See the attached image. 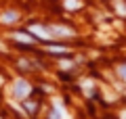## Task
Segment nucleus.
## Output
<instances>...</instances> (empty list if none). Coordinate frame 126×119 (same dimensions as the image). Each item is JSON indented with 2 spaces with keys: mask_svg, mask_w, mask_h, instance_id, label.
Returning a JSON list of instances; mask_svg holds the SVG:
<instances>
[{
  "mask_svg": "<svg viewBox=\"0 0 126 119\" xmlns=\"http://www.w3.org/2000/svg\"><path fill=\"white\" fill-rule=\"evenodd\" d=\"M13 94H15V98H19V100H25V98L32 94V86L27 84L25 79H15V84H13Z\"/></svg>",
  "mask_w": 126,
  "mask_h": 119,
  "instance_id": "1",
  "label": "nucleus"
},
{
  "mask_svg": "<svg viewBox=\"0 0 126 119\" xmlns=\"http://www.w3.org/2000/svg\"><path fill=\"white\" fill-rule=\"evenodd\" d=\"M48 31H50L53 38H72L74 36V29L72 27H65V25H50Z\"/></svg>",
  "mask_w": 126,
  "mask_h": 119,
  "instance_id": "2",
  "label": "nucleus"
},
{
  "mask_svg": "<svg viewBox=\"0 0 126 119\" xmlns=\"http://www.w3.org/2000/svg\"><path fill=\"white\" fill-rule=\"evenodd\" d=\"M30 31L34 36H38L40 40H50V38H53L50 31H48V27H42V25H30Z\"/></svg>",
  "mask_w": 126,
  "mask_h": 119,
  "instance_id": "3",
  "label": "nucleus"
},
{
  "mask_svg": "<svg viewBox=\"0 0 126 119\" xmlns=\"http://www.w3.org/2000/svg\"><path fill=\"white\" fill-rule=\"evenodd\" d=\"M0 21H2V23H15V21H19V15H17V11H6V13H2Z\"/></svg>",
  "mask_w": 126,
  "mask_h": 119,
  "instance_id": "4",
  "label": "nucleus"
},
{
  "mask_svg": "<svg viewBox=\"0 0 126 119\" xmlns=\"http://www.w3.org/2000/svg\"><path fill=\"white\" fill-rule=\"evenodd\" d=\"M13 38L17 40V42H25V44H32V42H34V38L27 36V34H13Z\"/></svg>",
  "mask_w": 126,
  "mask_h": 119,
  "instance_id": "5",
  "label": "nucleus"
},
{
  "mask_svg": "<svg viewBox=\"0 0 126 119\" xmlns=\"http://www.w3.org/2000/svg\"><path fill=\"white\" fill-rule=\"evenodd\" d=\"M48 50L50 52H69L67 46H48Z\"/></svg>",
  "mask_w": 126,
  "mask_h": 119,
  "instance_id": "6",
  "label": "nucleus"
},
{
  "mask_svg": "<svg viewBox=\"0 0 126 119\" xmlns=\"http://www.w3.org/2000/svg\"><path fill=\"white\" fill-rule=\"evenodd\" d=\"M65 9H80L78 0H65Z\"/></svg>",
  "mask_w": 126,
  "mask_h": 119,
  "instance_id": "7",
  "label": "nucleus"
},
{
  "mask_svg": "<svg viewBox=\"0 0 126 119\" xmlns=\"http://www.w3.org/2000/svg\"><path fill=\"white\" fill-rule=\"evenodd\" d=\"M116 11H118L120 15H124V17H126V6L122 4V2H116Z\"/></svg>",
  "mask_w": 126,
  "mask_h": 119,
  "instance_id": "8",
  "label": "nucleus"
},
{
  "mask_svg": "<svg viewBox=\"0 0 126 119\" xmlns=\"http://www.w3.org/2000/svg\"><path fill=\"white\" fill-rule=\"evenodd\" d=\"M118 71H120V75H122V77L126 79V65H122V67H120V69H118Z\"/></svg>",
  "mask_w": 126,
  "mask_h": 119,
  "instance_id": "9",
  "label": "nucleus"
},
{
  "mask_svg": "<svg viewBox=\"0 0 126 119\" xmlns=\"http://www.w3.org/2000/svg\"><path fill=\"white\" fill-rule=\"evenodd\" d=\"M34 109H36V102H27V111H30V113H34Z\"/></svg>",
  "mask_w": 126,
  "mask_h": 119,
  "instance_id": "10",
  "label": "nucleus"
},
{
  "mask_svg": "<svg viewBox=\"0 0 126 119\" xmlns=\"http://www.w3.org/2000/svg\"><path fill=\"white\" fill-rule=\"evenodd\" d=\"M61 67H63V69H69V67H72V63H69V61H61Z\"/></svg>",
  "mask_w": 126,
  "mask_h": 119,
  "instance_id": "11",
  "label": "nucleus"
},
{
  "mask_svg": "<svg viewBox=\"0 0 126 119\" xmlns=\"http://www.w3.org/2000/svg\"><path fill=\"white\" fill-rule=\"evenodd\" d=\"M120 119H126V111H122V113H120Z\"/></svg>",
  "mask_w": 126,
  "mask_h": 119,
  "instance_id": "12",
  "label": "nucleus"
}]
</instances>
